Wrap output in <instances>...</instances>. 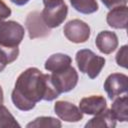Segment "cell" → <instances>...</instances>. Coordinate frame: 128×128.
I'll use <instances>...</instances> for the list:
<instances>
[{
  "mask_svg": "<svg viewBox=\"0 0 128 128\" xmlns=\"http://www.w3.org/2000/svg\"><path fill=\"white\" fill-rule=\"evenodd\" d=\"M59 95L50 74H43L38 68L29 67L18 76L11 99L19 110L30 111L41 100L52 101Z\"/></svg>",
  "mask_w": 128,
  "mask_h": 128,
  "instance_id": "obj_1",
  "label": "cell"
},
{
  "mask_svg": "<svg viewBox=\"0 0 128 128\" xmlns=\"http://www.w3.org/2000/svg\"><path fill=\"white\" fill-rule=\"evenodd\" d=\"M76 63L80 72L87 74L90 79H95L105 65V58L95 54L90 49H81L76 53Z\"/></svg>",
  "mask_w": 128,
  "mask_h": 128,
  "instance_id": "obj_2",
  "label": "cell"
},
{
  "mask_svg": "<svg viewBox=\"0 0 128 128\" xmlns=\"http://www.w3.org/2000/svg\"><path fill=\"white\" fill-rule=\"evenodd\" d=\"M25 35L24 27L13 20L0 21V45L18 47Z\"/></svg>",
  "mask_w": 128,
  "mask_h": 128,
  "instance_id": "obj_3",
  "label": "cell"
},
{
  "mask_svg": "<svg viewBox=\"0 0 128 128\" xmlns=\"http://www.w3.org/2000/svg\"><path fill=\"white\" fill-rule=\"evenodd\" d=\"M50 76L53 85L60 94L73 90L78 83V73L72 66L60 72H53Z\"/></svg>",
  "mask_w": 128,
  "mask_h": 128,
  "instance_id": "obj_4",
  "label": "cell"
},
{
  "mask_svg": "<svg viewBox=\"0 0 128 128\" xmlns=\"http://www.w3.org/2000/svg\"><path fill=\"white\" fill-rule=\"evenodd\" d=\"M63 32L65 37L73 43H84L91 34L89 25L80 19L68 21L63 28Z\"/></svg>",
  "mask_w": 128,
  "mask_h": 128,
  "instance_id": "obj_5",
  "label": "cell"
},
{
  "mask_svg": "<svg viewBox=\"0 0 128 128\" xmlns=\"http://www.w3.org/2000/svg\"><path fill=\"white\" fill-rule=\"evenodd\" d=\"M25 26L27 28L30 39L44 38L49 36L51 33V28L45 24L41 13L38 11H32L27 15Z\"/></svg>",
  "mask_w": 128,
  "mask_h": 128,
  "instance_id": "obj_6",
  "label": "cell"
},
{
  "mask_svg": "<svg viewBox=\"0 0 128 128\" xmlns=\"http://www.w3.org/2000/svg\"><path fill=\"white\" fill-rule=\"evenodd\" d=\"M67 14L68 7L64 2L51 6H45L41 12L42 18L49 28H56L60 26L66 19Z\"/></svg>",
  "mask_w": 128,
  "mask_h": 128,
  "instance_id": "obj_7",
  "label": "cell"
},
{
  "mask_svg": "<svg viewBox=\"0 0 128 128\" xmlns=\"http://www.w3.org/2000/svg\"><path fill=\"white\" fill-rule=\"evenodd\" d=\"M104 90L109 99H114L120 94L126 93L128 90V77L122 73L110 74L104 82Z\"/></svg>",
  "mask_w": 128,
  "mask_h": 128,
  "instance_id": "obj_8",
  "label": "cell"
},
{
  "mask_svg": "<svg viewBox=\"0 0 128 128\" xmlns=\"http://www.w3.org/2000/svg\"><path fill=\"white\" fill-rule=\"evenodd\" d=\"M54 111L61 120L66 122H78L83 118V113L79 107L64 100L54 104Z\"/></svg>",
  "mask_w": 128,
  "mask_h": 128,
  "instance_id": "obj_9",
  "label": "cell"
},
{
  "mask_svg": "<svg viewBox=\"0 0 128 128\" xmlns=\"http://www.w3.org/2000/svg\"><path fill=\"white\" fill-rule=\"evenodd\" d=\"M107 108L106 99L101 95H91L81 99L79 109L82 113L88 115H96Z\"/></svg>",
  "mask_w": 128,
  "mask_h": 128,
  "instance_id": "obj_10",
  "label": "cell"
},
{
  "mask_svg": "<svg viewBox=\"0 0 128 128\" xmlns=\"http://www.w3.org/2000/svg\"><path fill=\"white\" fill-rule=\"evenodd\" d=\"M98 50L103 54H111L118 47V37L115 32L104 30L98 33L95 39Z\"/></svg>",
  "mask_w": 128,
  "mask_h": 128,
  "instance_id": "obj_11",
  "label": "cell"
},
{
  "mask_svg": "<svg viewBox=\"0 0 128 128\" xmlns=\"http://www.w3.org/2000/svg\"><path fill=\"white\" fill-rule=\"evenodd\" d=\"M107 24L115 29H126L128 23V8L126 5L117 6L108 12L106 16Z\"/></svg>",
  "mask_w": 128,
  "mask_h": 128,
  "instance_id": "obj_12",
  "label": "cell"
},
{
  "mask_svg": "<svg viewBox=\"0 0 128 128\" xmlns=\"http://www.w3.org/2000/svg\"><path fill=\"white\" fill-rule=\"evenodd\" d=\"M72 59L69 55L63 53H55L52 54L48 59L45 61L44 67L47 71L50 72H60L69 66H71Z\"/></svg>",
  "mask_w": 128,
  "mask_h": 128,
  "instance_id": "obj_13",
  "label": "cell"
},
{
  "mask_svg": "<svg viewBox=\"0 0 128 128\" xmlns=\"http://www.w3.org/2000/svg\"><path fill=\"white\" fill-rule=\"evenodd\" d=\"M116 126V119L114 118L111 110H107V108L96 114L92 119H90L86 124L85 127H92V128H114Z\"/></svg>",
  "mask_w": 128,
  "mask_h": 128,
  "instance_id": "obj_14",
  "label": "cell"
},
{
  "mask_svg": "<svg viewBox=\"0 0 128 128\" xmlns=\"http://www.w3.org/2000/svg\"><path fill=\"white\" fill-rule=\"evenodd\" d=\"M111 112L116 121L126 122L128 120V96L124 95L115 99L111 105Z\"/></svg>",
  "mask_w": 128,
  "mask_h": 128,
  "instance_id": "obj_15",
  "label": "cell"
},
{
  "mask_svg": "<svg viewBox=\"0 0 128 128\" xmlns=\"http://www.w3.org/2000/svg\"><path fill=\"white\" fill-rule=\"evenodd\" d=\"M18 55V47H5L0 45V72H2L8 64L15 61Z\"/></svg>",
  "mask_w": 128,
  "mask_h": 128,
  "instance_id": "obj_16",
  "label": "cell"
},
{
  "mask_svg": "<svg viewBox=\"0 0 128 128\" xmlns=\"http://www.w3.org/2000/svg\"><path fill=\"white\" fill-rule=\"evenodd\" d=\"M70 3L77 12L82 14H92L99 8L96 0H70Z\"/></svg>",
  "mask_w": 128,
  "mask_h": 128,
  "instance_id": "obj_17",
  "label": "cell"
},
{
  "mask_svg": "<svg viewBox=\"0 0 128 128\" xmlns=\"http://www.w3.org/2000/svg\"><path fill=\"white\" fill-rule=\"evenodd\" d=\"M62 124L60 120L51 117V116H41L34 119L32 122L28 123L26 125L27 128H39V127H61Z\"/></svg>",
  "mask_w": 128,
  "mask_h": 128,
  "instance_id": "obj_18",
  "label": "cell"
},
{
  "mask_svg": "<svg viewBox=\"0 0 128 128\" xmlns=\"http://www.w3.org/2000/svg\"><path fill=\"white\" fill-rule=\"evenodd\" d=\"M4 127H20V124L4 105H0V128Z\"/></svg>",
  "mask_w": 128,
  "mask_h": 128,
  "instance_id": "obj_19",
  "label": "cell"
},
{
  "mask_svg": "<svg viewBox=\"0 0 128 128\" xmlns=\"http://www.w3.org/2000/svg\"><path fill=\"white\" fill-rule=\"evenodd\" d=\"M127 55H128V46L123 45L116 54V62L119 66L123 68H127Z\"/></svg>",
  "mask_w": 128,
  "mask_h": 128,
  "instance_id": "obj_20",
  "label": "cell"
},
{
  "mask_svg": "<svg viewBox=\"0 0 128 128\" xmlns=\"http://www.w3.org/2000/svg\"><path fill=\"white\" fill-rule=\"evenodd\" d=\"M10 15H11L10 7H8V5L3 0H0V21H3L4 19L8 18Z\"/></svg>",
  "mask_w": 128,
  "mask_h": 128,
  "instance_id": "obj_21",
  "label": "cell"
},
{
  "mask_svg": "<svg viewBox=\"0 0 128 128\" xmlns=\"http://www.w3.org/2000/svg\"><path fill=\"white\" fill-rule=\"evenodd\" d=\"M101 2L108 9H112L117 6H123L127 4V0H101Z\"/></svg>",
  "mask_w": 128,
  "mask_h": 128,
  "instance_id": "obj_22",
  "label": "cell"
},
{
  "mask_svg": "<svg viewBox=\"0 0 128 128\" xmlns=\"http://www.w3.org/2000/svg\"><path fill=\"white\" fill-rule=\"evenodd\" d=\"M61 2H64L63 0H43V4L44 6H51V5H55V4H59Z\"/></svg>",
  "mask_w": 128,
  "mask_h": 128,
  "instance_id": "obj_23",
  "label": "cell"
},
{
  "mask_svg": "<svg viewBox=\"0 0 128 128\" xmlns=\"http://www.w3.org/2000/svg\"><path fill=\"white\" fill-rule=\"evenodd\" d=\"M10 1L17 6H23V5H26L30 0H10Z\"/></svg>",
  "mask_w": 128,
  "mask_h": 128,
  "instance_id": "obj_24",
  "label": "cell"
},
{
  "mask_svg": "<svg viewBox=\"0 0 128 128\" xmlns=\"http://www.w3.org/2000/svg\"><path fill=\"white\" fill-rule=\"evenodd\" d=\"M4 102V97H3V90H2V87L0 86V105H2Z\"/></svg>",
  "mask_w": 128,
  "mask_h": 128,
  "instance_id": "obj_25",
  "label": "cell"
}]
</instances>
